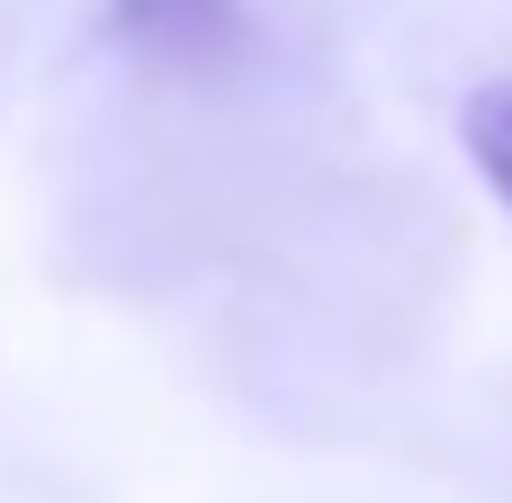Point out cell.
<instances>
[{"instance_id":"7a4b0ae2","label":"cell","mask_w":512,"mask_h":503,"mask_svg":"<svg viewBox=\"0 0 512 503\" xmlns=\"http://www.w3.org/2000/svg\"><path fill=\"white\" fill-rule=\"evenodd\" d=\"M459 144H468V162L486 171V189L512 207V72H495L486 90H468V108H459Z\"/></svg>"},{"instance_id":"6da1fadb","label":"cell","mask_w":512,"mask_h":503,"mask_svg":"<svg viewBox=\"0 0 512 503\" xmlns=\"http://www.w3.org/2000/svg\"><path fill=\"white\" fill-rule=\"evenodd\" d=\"M99 27H108V45H126L135 63H153V72H189V81L234 72L243 45H252L243 0H108Z\"/></svg>"}]
</instances>
